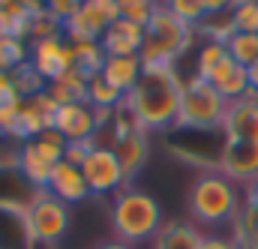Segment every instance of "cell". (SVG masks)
Returning <instances> with one entry per match:
<instances>
[{
    "instance_id": "f1b7e54d",
    "label": "cell",
    "mask_w": 258,
    "mask_h": 249,
    "mask_svg": "<svg viewBox=\"0 0 258 249\" xmlns=\"http://www.w3.org/2000/svg\"><path fill=\"white\" fill-rule=\"evenodd\" d=\"M45 36H63V24L51 12H33L30 39H45Z\"/></svg>"
},
{
    "instance_id": "9c48e42d",
    "label": "cell",
    "mask_w": 258,
    "mask_h": 249,
    "mask_svg": "<svg viewBox=\"0 0 258 249\" xmlns=\"http://www.w3.org/2000/svg\"><path fill=\"white\" fill-rule=\"evenodd\" d=\"M27 63L33 66V72H36L45 84H51V81H57L63 72L72 69V63H75V48H72V42H69L66 36L33 39V42H30V57H27Z\"/></svg>"
},
{
    "instance_id": "7402d4cb",
    "label": "cell",
    "mask_w": 258,
    "mask_h": 249,
    "mask_svg": "<svg viewBox=\"0 0 258 249\" xmlns=\"http://www.w3.org/2000/svg\"><path fill=\"white\" fill-rule=\"evenodd\" d=\"M198 36L207 39V42H228L237 30H234V21H231V12H210L198 27Z\"/></svg>"
},
{
    "instance_id": "5b68a950",
    "label": "cell",
    "mask_w": 258,
    "mask_h": 249,
    "mask_svg": "<svg viewBox=\"0 0 258 249\" xmlns=\"http://www.w3.org/2000/svg\"><path fill=\"white\" fill-rule=\"evenodd\" d=\"M228 111V99L204 78H186L183 81V96H180V111H177V129L189 132H213L222 126V117Z\"/></svg>"
},
{
    "instance_id": "8992f818",
    "label": "cell",
    "mask_w": 258,
    "mask_h": 249,
    "mask_svg": "<svg viewBox=\"0 0 258 249\" xmlns=\"http://www.w3.org/2000/svg\"><path fill=\"white\" fill-rule=\"evenodd\" d=\"M24 216H27V228H30V237L36 243H45V246H54L60 243L69 231V204H63L60 198H54L48 189H33L27 207H24Z\"/></svg>"
},
{
    "instance_id": "4316f807",
    "label": "cell",
    "mask_w": 258,
    "mask_h": 249,
    "mask_svg": "<svg viewBox=\"0 0 258 249\" xmlns=\"http://www.w3.org/2000/svg\"><path fill=\"white\" fill-rule=\"evenodd\" d=\"M159 3L162 0H117V18H126V21H135L144 27Z\"/></svg>"
},
{
    "instance_id": "5bb4252c",
    "label": "cell",
    "mask_w": 258,
    "mask_h": 249,
    "mask_svg": "<svg viewBox=\"0 0 258 249\" xmlns=\"http://www.w3.org/2000/svg\"><path fill=\"white\" fill-rule=\"evenodd\" d=\"M105 57H132V54H141V45H144V27L126 21V18H117L108 24V30L102 33L99 39Z\"/></svg>"
},
{
    "instance_id": "e0dca14e",
    "label": "cell",
    "mask_w": 258,
    "mask_h": 249,
    "mask_svg": "<svg viewBox=\"0 0 258 249\" xmlns=\"http://www.w3.org/2000/svg\"><path fill=\"white\" fill-rule=\"evenodd\" d=\"M141 69H144V63H141L138 54H132V57H105V66H102L99 75H102L111 87H117V90L126 96L129 90L138 84Z\"/></svg>"
},
{
    "instance_id": "484cf974",
    "label": "cell",
    "mask_w": 258,
    "mask_h": 249,
    "mask_svg": "<svg viewBox=\"0 0 258 249\" xmlns=\"http://www.w3.org/2000/svg\"><path fill=\"white\" fill-rule=\"evenodd\" d=\"M162 6L168 9V12H174L183 24H189V27H198L204 18H207V6H204V0H162Z\"/></svg>"
},
{
    "instance_id": "e575fe53",
    "label": "cell",
    "mask_w": 258,
    "mask_h": 249,
    "mask_svg": "<svg viewBox=\"0 0 258 249\" xmlns=\"http://www.w3.org/2000/svg\"><path fill=\"white\" fill-rule=\"evenodd\" d=\"M93 249H135V246L126 243V240H117V237H114V240H102V243H96Z\"/></svg>"
},
{
    "instance_id": "d6a6232c",
    "label": "cell",
    "mask_w": 258,
    "mask_h": 249,
    "mask_svg": "<svg viewBox=\"0 0 258 249\" xmlns=\"http://www.w3.org/2000/svg\"><path fill=\"white\" fill-rule=\"evenodd\" d=\"M240 3H243V0H204L207 15H210V12H234Z\"/></svg>"
},
{
    "instance_id": "52a82bcc",
    "label": "cell",
    "mask_w": 258,
    "mask_h": 249,
    "mask_svg": "<svg viewBox=\"0 0 258 249\" xmlns=\"http://www.w3.org/2000/svg\"><path fill=\"white\" fill-rule=\"evenodd\" d=\"M81 171L87 177L90 195H96V198H114L120 189L129 186L126 174H123V165H120L117 153L108 144H96L87 153V159L81 162Z\"/></svg>"
},
{
    "instance_id": "836d02e7",
    "label": "cell",
    "mask_w": 258,
    "mask_h": 249,
    "mask_svg": "<svg viewBox=\"0 0 258 249\" xmlns=\"http://www.w3.org/2000/svg\"><path fill=\"white\" fill-rule=\"evenodd\" d=\"M243 207L252 210V213L258 216V180L252 183V186H246V192H243Z\"/></svg>"
},
{
    "instance_id": "7c38bea8",
    "label": "cell",
    "mask_w": 258,
    "mask_h": 249,
    "mask_svg": "<svg viewBox=\"0 0 258 249\" xmlns=\"http://www.w3.org/2000/svg\"><path fill=\"white\" fill-rule=\"evenodd\" d=\"M54 129L63 135L66 141H87V138H99V132H102L99 117H96V108L90 102L57 105V111H54Z\"/></svg>"
},
{
    "instance_id": "f35d334b",
    "label": "cell",
    "mask_w": 258,
    "mask_h": 249,
    "mask_svg": "<svg viewBox=\"0 0 258 249\" xmlns=\"http://www.w3.org/2000/svg\"><path fill=\"white\" fill-rule=\"evenodd\" d=\"M0 36H3V9H0Z\"/></svg>"
},
{
    "instance_id": "8fae6325",
    "label": "cell",
    "mask_w": 258,
    "mask_h": 249,
    "mask_svg": "<svg viewBox=\"0 0 258 249\" xmlns=\"http://www.w3.org/2000/svg\"><path fill=\"white\" fill-rule=\"evenodd\" d=\"M225 141H258V93L249 90L246 96L228 102V111L219 126Z\"/></svg>"
},
{
    "instance_id": "2e32d148",
    "label": "cell",
    "mask_w": 258,
    "mask_h": 249,
    "mask_svg": "<svg viewBox=\"0 0 258 249\" xmlns=\"http://www.w3.org/2000/svg\"><path fill=\"white\" fill-rule=\"evenodd\" d=\"M201 240H204V231L192 219H171L153 237V249H198Z\"/></svg>"
},
{
    "instance_id": "f546056e",
    "label": "cell",
    "mask_w": 258,
    "mask_h": 249,
    "mask_svg": "<svg viewBox=\"0 0 258 249\" xmlns=\"http://www.w3.org/2000/svg\"><path fill=\"white\" fill-rule=\"evenodd\" d=\"M81 3H84V0H48V3H45V12H51L60 24H66V21L81 9Z\"/></svg>"
},
{
    "instance_id": "30bf717a",
    "label": "cell",
    "mask_w": 258,
    "mask_h": 249,
    "mask_svg": "<svg viewBox=\"0 0 258 249\" xmlns=\"http://www.w3.org/2000/svg\"><path fill=\"white\" fill-rule=\"evenodd\" d=\"M216 171L237 186H252L258 180V141H225L216 153Z\"/></svg>"
},
{
    "instance_id": "7a4b0ae2",
    "label": "cell",
    "mask_w": 258,
    "mask_h": 249,
    "mask_svg": "<svg viewBox=\"0 0 258 249\" xmlns=\"http://www.w3.org/2000/svg\"><path fill=\"white\" fill-rule=\"evenodd\" d=\"M108 222H111V231L117 240H126L132 246H138V243L153 240L162 231L165 216H162V204L150 192L138 186H126L111 198Z\"/></svg>"
},
{
    "instance_id": "ac0fdd59",
    "label": "cell",
    "mask_w": 258,
    "mask_h": 249,
    "mask_svg": "<svg viewBox=\"0 0 258 249\" xmlns=\"http://www.w3.org/2000/svg\"><path fill=\"white\" fill-rule=\"evenodd\" d=\"M87 84H90L87 75H81L78 69H69L57 81L45 84V90L54 96L57 105H69V102H87Z\"/></svg>"
},
{
    "instance_id": "1f68e13d",
    "label": "cell",
    "mask_w": 258,
    "mask_h": 249,
    "mask_svg": "<svg viewBox=\"0 0 258 249\" xmlns=\"http://www.w3.org/2000/svg\"><path fill=\"white\" fill-rule=\"evenodd\" d=\"M198 249H237V243H234V237H231V234L210 231V234H204V240H201V246H198Z\"/></svg>"
},
{
    "instance_id": "8d00e7d4",
    "label": "cell",
    "mask_w": 258,
    "mask_h": 249,
    "mask_svg": "<svg viewBox=\"0 0 258 249\" xmlns=\"http://www.w3.org/2000/svg\"><path fill=\"white\" fill-rule=\"evenodd\" d=\"M249 90H255L258 93V60L249 66Z\"/></svg>"
},
{
    "instance_id": "cb8c5ba5",
    "label": "cell",
    "mask_w": 258,
    "mask_h": 249,
    "mask_svg": "<svg viewBox=\"0 0 258 249\" xmlns=\"http://www.w3.org/2000/svg\"><path fill=\"white\" fill-rule=\"evenodd\" d=\"M30 57V45L24 39H15V36H0V72H12L18 66H24Z\"/></svg>"
},
{
    "instance_id": "4fadbf2b",
    "label": "cell",
    "mask_w": 258,
    "mask_h": 249,
    "mask_svg": "<svg viewBox=\"0 0 258 249\" xmlns=\"http://www.w3.org/2000/svg\"><path fill=\"white\" fill-rule=\"evenodd\" d=\"M48 192L54 198H60L63 204L75 207V204H84L90 198V186H87V177L81 171V165H72V162H57L54 171H51V180H48Z\"/></svg>"
},
{
    "instance_id": "ffe728a7",
    "label": "cell",
    "mask_w": 258,
    "mask_h": 249,
    "mask_svg": "<svg viewBox=\"0 0 258 249\" xmlns=\"http://www.w3.org/2000/svg\"><path fill=\"white\" fill-rule=\"evenodd\" d=\"M123 99H126V96H123L117 87H111L102 75H93V78H90V84H87V102H90L93 108L114 111V108L123 105Z\"/></svg>"
},
{
    "instance_id": "d4e9b609",
    "label": "cell",
    "mask_w": 258,
    "mask_h": 249,
    "mask_svg": "<svg viewBox=\"0 0 258 249\" xmlns=\"http://www.w3.org/2000/svg\"><path fill=\"white\" fill-rule=\"evenodd\" d=\"M33 144H36V150H39L51 165H57V162H63L66 159V144H69V141H66L54 126L45 129V132H39V135L33 138Z\"/></svg>"
},
{
    "instance_id": "d590c367",
    "label": "cell",
    "mask_w": 258,
    "mask_h": 249,
    "mask_svg": "<svg viewBox=\"0 0 258 249\" xmlns=\"http://www.w3.org/2000/svg\"><path fill=\"white\" fill-rule=\"evenodd\" d=\"M21 3H24L30 12H45V3H48V0H21Z\"/></svg>"
},
{
    "instance_id": "6da1fadb",
    "label": "cell",
    "mask_w": 258,
    "mask_h": 249,
    "mask_svg": "<svg viewBox=\"0 0 258 249\" xmlns=\"http://www.w3.org/2000/svg\"><path fill=\"white\" fill-rule=\"evenodd\" d=\"M183 81L177 66H144L138 84L123 99V108L144 132H162L177 123Z\"/></svg>"
},
{
    "instance_id": "9a60e30c",
    "label": "cell",
    "mask_w": 258,
    "mask_h": 249,
    "mask_svg": "<svg viewBox=\"0 0 258 249\" xmlns=\"http://www.w3.org/2000/svg\"><path fill=\"white\" fill-rule=\"evenodd\" d=\"M15 168L21 171V177H24L33 189H48L51 171H54V165L36 150L33 141H21L18 153H15Z\"/></svg>"
},
{
    "instance_id": "83f0119b",
    "label": "cell",
    "mask_w": 258,
    "mask_h": 249,
    "mask_svg": "<svg viewBox=\"0 0 258 249\" xmlns=\"http://www.w3.org/2000/svg\"><path fill=\"white\" fill-rule=\"evenodd\" d=\"M231 21L237 33H258V0H243L231 12Z\"/></svg>"
},
{
    "instance_id": "74e56055",
    "label": "cell",
    "mask_w": 258,
    "mask_h": 249,
    "mask_svg": "<svg viewBox=\"0 0 258 249\" xmlns=\"http://www.w3.org/2000/svg\"><path fill=\"white\" fill-rule=\"evenodd\" d=\"M15 3H21V0H0V9H9V6H15Z\"/></svg>"
},
{
    "instance_id": "277c9868",
    "label": "cell",
    "mask_w": 258,
    "mask_h": 249,
    "mask_svg": "<svg viewBox=\"0 0 258 249\" xmlns=\"http://www.w3.org/2000/svg\"><path fill=\"white\" fill-rule=\"evenodd\" d=\"M198 39V30L183 24L174 12H168L162 3L144 24V45H141V63L144 66H177V60L189 51Z\"/></svg>"
},
{
    "instance_id": "4dcf8cb0",
    "label": "cell",
    "mask_w": 258,
    "mask_h": 249,
    "mask_svg": "<svg viewBox=\"0 0 258 249\" xmlns=\"http://www.w3.org/2000/svg\"><path fill=\"white\" fill-rule=\"evenodd\" d=\"M96 144H99L96 138H87V141H69V144H66V162L81 165V162L87 159V153H90Z\"/></svg>"
},
{
    "instance_id": "603a6c76",
    "label": "cell",
    "mask_w": 258,
    "mask_h": 249,
    "mask_svg": "<svg viewBox=\"0 0 258 249\" xmlns=\"http://www.w3.org/2000/svg\"><path fill=\"white\" fill-rule=\"evenodd\" d=\"M231 60L243 69H249L258 60V33H234L228 42H225Z\"/></svg>"
},
{
    "instance_id": "d6986e66",
    "label": "cell",
    "mask_w": 258,
    "mask_h": 249,
    "mask_svg": "<svg viewBox=\"0 0 258 249\" xmlns=\"http://www.w3.org/2000/svg\"><path fill=\"white\" fill-rule=\"evenodd\" d=\"M225 60H228V48H225V42H207V39H201V45H198V57H195V78L210 81V75H213Z\"/></svg>"
},
{
    "instance_id": "3957f363",
    "label": "cell",
    "mask_w": 258,
    "mask_h": 249,
    "mask_svg": "<svg viewBox=\"0 0 258 249\" xmlns=\"http://www.w3.org/2000/svg\"><path fill=\"white\" fill-rule=\"evenodd\" d=\"M189 219L198 228H222L231 225L243 210V195L219 171H201L189 186Z\"/></svg>"
},
{
    "instance_id": "ab89813d",
    "label": "cell",
    "mask_w": 258,
    "mask_h": 249,
    "mask_svg": "<svg viewBox=\"0 0 258 249\" xmlns=\"http://www.w3.org/2000/svg\"><path fill=\"white\" fill-rule=\"evenodd\" d=\"M237 249H243V246H237Z\"/></svg>"
},
{
    "instance_id": "44dd1931",
    "label": "cell",
    "mask_w": 258,
    "mask_h": 249,
    "mask_svg": "<svg viewBox=\"0 0 258 249\" xmlns=\"http://www.w3.org/2000/svg\"><path fill=\"white\" fill-rule=\"evenodd\" d=\"M72 48H75V63H72V69H78V72L87 75V78H93V75L102 72V66H105V51H102L99 42H72Z\"/></svg>"
},
{
    "instance_id": "ba28073f",
    "label": "cell",
    "mask_w": 258,
    "mask_h": 249,
    "mask_svg": "<svg viewBox=\"0 0 258 249\" xmlns=\"http://www.w3.org/2000/svg\"><path fill=\"white\" fill-rule=\"evenodd\" d=\"M111 21H117V0H84L63 24V36L69 42H99Z\"/></svg>"
}]
</instances>
